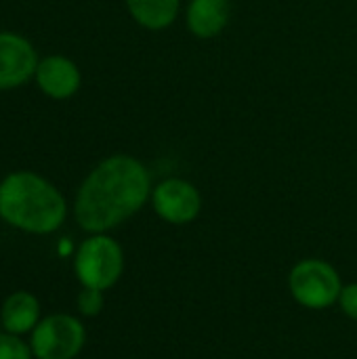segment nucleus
<instances>
[{
    "mask_svg": "<svg viewBox=\"0 0 357 359\" xmlns=\"http://www.w3.org/2000/svg\"><path fill=\"white\" fill-rule=\"evenodd\" d=\"M288 286L292 297L309 309L330 307L339 301L343 292L341 278L335 271V267L318 259L301 261L290 271Z\"/></svg>",
    "mask_w": 357,
    "mask_h": 359,
    "instance_id": "5",
    "label": "nucleus"
},
{
    "mask_svg": "<svg viewBox=\"0 0 357 359\" xmlns=\"http://www.w3.org/2000/svg\"><path fill=\"white\" fill-rule=\"evenodd\" d=\"M229 17H231L229 0H189L185 23L196 38L210 40L217 38L227 27Z\"/></svg>",
    "mask_w": 357,
    "mask_h": 359,
    "instance_id": "10",
    "label": "nucleus"
},
{
    "mask_svg": "<svg viewBox=\"0 0 357 359\" xmlns=\"http://www.w3.org/2000/svg\"><path fill=\"white\" fill-rule=\"evenodd\" d=\"M27 343L34 359H74L86 343V330L69 313H50L38 322Z\"/></svg>",
    "mask_w": 357,
    "mask_h": 359,
    "instance_id": "4",
    "label": "nucleus"
},
{
    "mask_svg": "<svg viewBox=\"0 0 357 359\" xmlns=\"http://www.w3.org/2000/svg\"><path fill=\"white\" fill-rule=\"evenodd\" d=\"M0 359H34L29 343L21 337L0 330Z\"/></svg>",
    "mask_w": 357,
    "mask_h": 359,
    "instance_id": "12",
    "label": "nucleus"
},
{
    "mask_svg": "<svg viewBox=\"0 0 357 359\" xmlns=\"http://www.w3.org/2000/svg\"><path fill=\"white\" fill-rule=\"evenodd\" d=\"M122 269L124 252L120 244L105 233H93L76 250L74 273L82 288H95L105 292L120 280Z\"/></svg>",
    "mask_w": 357,
    "mask_h": 359,
    "instance_id": "3",
    "label": "nucleus"
},
{
    "mask_svg": "<svg viewBox=\"0 0 357 359\" xmlns=\"http://www.w3.org/2000/svg\"><path fill=\"white\" fill-rule=\"evenodd\" d=\"M151 204L156 215L166 223L185 225L200 215L202 196L185 179H164L151 189Z\"/></svg>",
    "mask_w": 357,
    "mask_h": 359,
    "instance_id": "6",
    "label": "nucleus"
},
{
    "mask_svg": "<svg viewBox=\"0 0 357 359\" xmlns=\"http://www.w3.org/2000/svg\"><path fill=\"white\" fill-rule=\"evenodd\" d=\"M78 311L86 318H95L101 313L103 309V290H95V288H82L78 294Z\"/></svg>",
    "mask_w": 357,
    "mask_h": 359,
    "instance_id": "13",
    "label": "nucleus"
},
{
    "mask_svg": "<svg viewBox=\"0 0 357 359\" xmlns=\"http://www.w3.org/2000/svg\"><path fill=\"white\" fill-rule=\"evenodd\" d=\"M130 17L145 29L158 32L175 23L181 0H124Z\"/></svg>",
    "mask_w": 357,
    "mask_h": 359,
    "instance_id": "11",
    "label": "nucleus"
},
{
    "mask_svg": "<svg viewBox=\"0 0 357 359\" xmlns=\"http://www.w3.org/2000/svg\"><path fill=\"white\" fill-rule=\"evenodd\" d=\"M34 44L17 32H0V90H13L34 78L38 67Z\"/></svg>",
    "mask_w": 357,
    "mask_h": 359,
    "instance_id": "7",
    "label": "nucleus"
},
{
    "mask_svg": "<svg viewBox=\"0 0 357 359\" xmlns=\"http://www.w3.org/2000/svg\"><path fill=\"white\" fill-rule=\"evenodd\" d=\"M339 301H341L343 311H345L349 318L357 320V284H351V286L343 288V292H341Z\"/></svg>",
    "mask_w": 357,
    "mask_h": 359,
    "instance_id": "14",
    "label": "nucleus"
},
{
    "mask_svg": "<svg viewBox=\"0 0 357 359\" xmlns=\"http://www.w3.org/2000/svg\"><path fill=\"white\" fill-rule=\"evenodd\" d=\"M151 196V177L133 156L116 154L101 160L80 183L74 200L76 223L88 233H105L135 212Z\"/></svg>",
    "mask_w": 357,
    "mask_h": 359,
    "instance_id": "1",
    "label": "nucleus"
},
{
    "mask_svg": "<svg viewBox=\"0 0 357 359\" xmlns=\"http://www.w3.org/2000/svg\"><path fill=\"white\" fill-rule=\"evenodd\" d=\"M42 320V307L36 294L27 290L11 292L0 305V330L15 337H29Z\"/></svg>",
    "mask_w": 357,
    "mask_h": 359,
    "instance_id": "9",
    "label": "nucleus"
},
{
    "mask_svg": "<svg viewBox=\"0 0 357 359\" xmlns=\"http://www.w3.org/2000/svg\"><path fill=\"white\" fill-rule=\"evenodd\" d=\"M34 80L46 97L55 101H65L78 93L82 84V74L69 57L46 55L38 61Z\"/></svg>",
    "mask_w": 357,
    "mask_h": 359,
    "instance_id": "8",
    "label": "nucleus"
},
{
    "mask_svg": "<svg viewBox=\"0 0 357 359\" xmlns=\"http://www.w3.org/2000/svg\"><path fill=\"white\" fill-rule=\"evenodd\" d=\"M0 219L23 233H55L67 219L63 194L38 172L15 170L0 181Z\"/></svg>",
    "mask_w": 357,
    "mask_h": 359,
    "instance_id": "2",
    "label": "nucleus"
}]
</instances>
